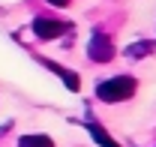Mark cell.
<instances>
[{
  "label": "cell",
  "instance_id": "1",
  "mask_svg": "<svg viewBox=\"0 0 156 147\" xmlns=\"http://www.w3.org/2000/svg\"><path fill=\"white\" fill-rule=\"evenodd\" d=\"M135 87H138V81L132 75H114V78L96 84V96L102 102H123V99H129L135 93Z\"/></svg>",
  "mask_w": 156,
  "mask_h": 147
},
{
  "label": "cell",
  "instance_id": "2",
  "mask_svg": "<svg viewBox=\"0 0 156 147\" xmlns=\"http://www.w3.org/2000/svg\"><path fill=\"white\" fill-rule=\"evenodd\" d=\"M87 57H90L93 63H108V60L114 57V45H111V39L105 36V33H93L90 45H87Z\"/></svg>",
  "mask_w": 156,
  "mask_h": 147
},
{
  "label": "cell",
  "instance_id": "3",
  "mask_svg": "<svg viewBox=\"0 0 156 147\" xmlns=\"http://www.w3.org/2000/svg\"><path fill=\"white\" fill-rule=\"evenodd\" d=\"M69 30V24H63V21H54V18H33V33L39 39H57L60 33H66Z\"/></svg>",
  "mask_w": 156,
  "mask_h": 147
},
{
  "label": "cell",
  "instance_id": "4",
  "mask_svg": "<svg viewBox=\"0 0 156 147\" xmlns=\"http://www.w3.org/2000/svg\"><path fill=\"white\" fill-rule=\"evenodd\" d=\"M42 63H45V66H48V69H51L54 75H60V78H63V84H66L69 90H78V87H81V78H78L75 72H69V69H63L60 63H51V60H42Z\"/></svg>",
  "mask_w": 156,
  "mask_h": 147
},
{
  "label": "cell",
  "instance_id": "5",
  "mask_svg": "<svg viewBox=\"0 0 156 147\" xmlns=\"http://www.w3.org/2000/svg\"><path fill=\"white\" fill-rule=\"evenodd\" d=\"M87 132L93 135V141H96L99 147H120V144L114 141V138H111V135H108L105 129L99 126V123H93V120H87Z\"/></svg>",
  "mask_w": 156,
  "mask_h": 147
},
{
  "label": "cell",
  "instance_id": "6",
  "mask_svg": "<svg viewBox=\"0 0 156 147\" xmlns=\"http://www.w3.org/2000/svg\"><path fill=\"white\" fill-rule=\"evenodd\" d=\"M147 54H153V42H150V39H138L135 45H129V48H126V57H132V60L147 57Z\"/></svg>",
  "mask_w": 156,
  "mask_h": 147
},
{
  "label": "cell",
  "instance_id": "7",
  "mask_svg": "<svg viewBox=\"0 0 156 147\" xmlns=\"http://www.w3.org/2000/svg\"><path fill=\"white\" fill-rule=\"evenodd\" d=\"M18 147H54V141L48 135H24L18 141Z\"/></svg>",
  "mask_w": 156,
  "mask_h": 147
},
{
  "label": "cell",
  "instance_id": "8",
  "mask_svg": "<svg viewBox=\"0 0 156 147\" xmlns=\"http://www.w3.org/2000/svg\"><path fill=\"white\" fill-rule=\"evenodd\" d=\"M51 6H69V0H48Z\"/></svg>",
  "mask_w": 156,
  "mask_h": 147
}]
</instances>
